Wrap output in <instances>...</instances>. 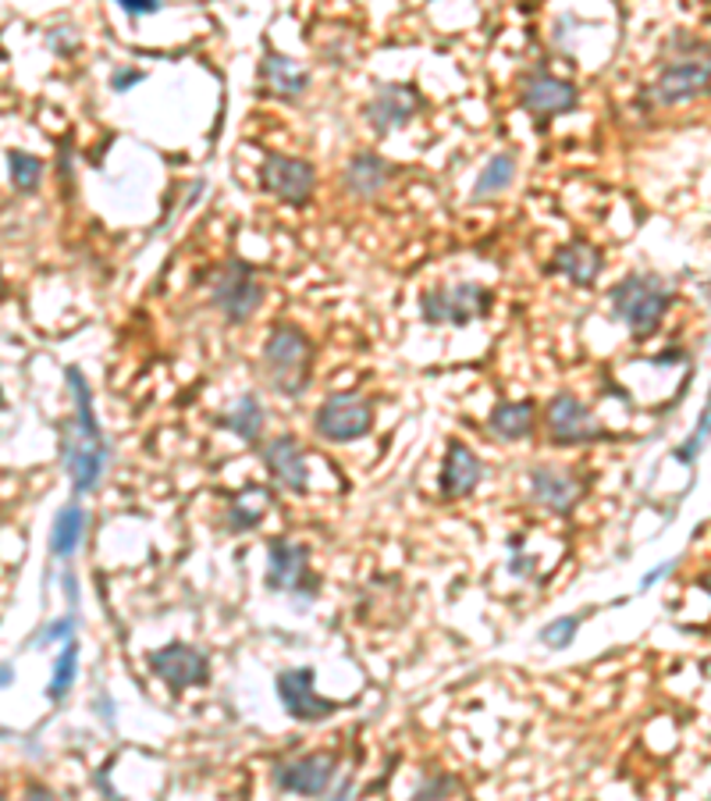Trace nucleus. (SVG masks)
I'll return each mask as SVG.
<instances>
[{"label": "nucleus", "mask_w": 711, "mask_h": 801, "mask_svg": "<svg viewBox=\"0 0 711 801\" xmlns=\"http://www.w3.org/2000/svg\"><path fill=\"white\" fill-rule=\"evenodd\" d=\"M64 381L75 399V417L64 427V467H68V474H72L75 492H90L104 474L107 449H104L100 424H96V413H93L90 381L82 378L79 367H68Z\"/></svg>", "instance_id": "obj_1"}, {"label": "nucleus", "mask_w": 711, "mask_h": 801, "mask_svg": "<svg viewBox=\"0 0 711 801\" xmlns=\"http://www.w3.org/2000/svg\"><path fill=\"white\" fill-rule=\"evenodd\" d=\"M263 378L274 392L303 396L313 378V342L296 325H274L263 339Z\"/></svg>", "instance_id": "obj_2"}, {"label": "nucleus", "mask_w": 711, "mask_h": 801, "mask_svg": "<svg viewBox=\"0 0 711 801\" xmlns=\"http://www.w3.org/2000/svg\"><path fill=\"white\" fill-rule=\"evenodd\" d=\"M668 307H673V288L654 274H626L608 293V317L630 328L637 339L654 335Z\"/></svg>", "instance_id": "obj_3"}, {"label": "nucleus", "mask_w": 711, "mask_h": 801, "mask_svg": "<svg viewBox=\"0 0 711 801\" xmlns=\"http://www.w3.org/2000/svg\"><path fill=\"white\" fill-rule=\"evenodd\" d=\"M708 86H711V44H694L690 50L676 54L662 68L659 79L648 86L644 101L651 107H676L701 96Z\"/></svg>", "instance_id": "obj_4"}, {"label": "nucleus", "mask_w": 711, "mask_h": 801, "mask_svg": "<svg viewBox=\"0 0 711 801\" xmlns=\"http://www.w3.org/2000/svg\"><path fill=\"white\" fill-rule=\"evenodd\" d=\"M211 303L225 314L228 325H242L260 310L263 285L257 282L253 268L242 264V260H225L211 279Z\"/></svg>", "instance_id": "obj_5"}, {"label": "nucleus", "mask_w": 711, "mask_h": 801, "mask_svg": "<svg viewBox=\"0 0 711 801\" xmlns=\"http://www.w3.org/2000/svg\"><path fill=\"white\" fill-rule=\"evenodd\" d=\"M491 307V293L477 282H459V285H438L427 288L420 296V314L427 325H455L463 328L470 321L487 314Z\"/></svg>", "instance_id": "obj_6"}, {"label": "nucleus", "mask_w": 711, "mask_h": 801, "mask_svg": "<svg viewBox=\"0 0 711 801\" xmlns=\"http://www.w3.org/2000/svg\"><path fill=\"white\" fill-rule=\"evenodd\" d=\"M313 427H317V435L328 441H356L374 427V407H370V399L356 396V392L331 396L328 403H320Z\"/></svg>", "instance_id": "obj_7"}, {"label": "nucleus", "mask_w": 711, "mask_h": 801, "mask_svg": "<svg viewBox=\"0 0 711 801\" xmlns=\"http://www.w3.org/2000/svg\"><path fill=\"white\" fill-rule=\"evenodd\" d=\"M260 182L271 197H277L282 203L303 207V203H310L313 189H317V172H313L310 161H299V157H288V154H271L260 168Z\"/></svg>", "instance_id": "obj_8"}, {"label": "nucleus", "mask_w": 711, "mask_h": 801, "mask_svg": "<svg viewBox=\"0 0 711 801\" xmlns=\"http://www.w3.org/2000/svg\"><path fill=\"white\" fill-rule=\"evenodd\" d=\"M334 773H339V763L328 752H313V755H299L288 758V763L274 766V784L288 794H324Z\"/></svg>", "instance_id": "obj_9"}, {"label": "nucleus", "mask_w": 711, "mask_h": 801, "mask_svg": "<svg viewBox=\"0 0 711 801\" xmlns=\"http://www.w3.org/2000/svg\"><path fill=\"white\" fill-rule=\"evenodd\" d=\"M416 110H420V96H416V90L402 86V82H392V86H381L370 96L367 107H364V118L378 136H392L395 129L410 126Z\"/></svg>", "instance_id": "obj_10"}, {"label": "nucleus", "mask_w": 711, "mask_h": 801, "mask_svg": "<svg viewBox=\"0 0 711 801\" xmlns=\"http://www.w3.org/2000/svg\"><path fill=\"white\" fill-rule=\"evenodd\" d=\"M548 435L552 441H559V446H583V441L602 438L605 432L577 396L562 392L548 403Z\"/></svg>", "instance_id": "obj_11"}, {"label": "nucleus", "mask_w": 711, "mask_h": 801, "mask_svg": "<svg viewBox=\"0 0 711 801\" xmlns=\"http://www.w3.org/2000/svg\"><path fill=\"white\" fill-rule=\"evenodd\" d=\"M150 667L153 673L161 676L175 687V692H182V687H192V684H203L206 673H211V662L200 652V648L192 645H182V641H171L157 648V652L150 656Z\"/></svg>", "instance_id": "obj_12"}, {"label": "nucleus", "mask_w": 711, "mask_h": 801, "mask_svg": "<svg viewBox=\"0 0 711 801\" xmlns=\"http://www.w3.org/2000/svg\"><path fill=\"white\" fill-rule=\"evenodd\" d=\"M277 698H282L288 716H296V720H306V723L328 720V716L334 712L331 702H324L313 692V670L277 673Z\"/></svg>", "instance_id": "obj_13"}, {"label": "nucleus", "mask_w": 711, "mask_h": 801, "mask_svg": "<svg viewBox=\"0 0 711 801\" xmlns=\"http://www.w3.org/2000/svg\"><path fill=\"white\" fill-rule=\"evenodd\" d=\"M580 104V93L573 82H566L559 75L537 72L523 82V107L534 110L537 118H555V115H569Z\"/></svg>", "instance_id": "obj_14"}, {"label": "nucleus", "mask_w": 711, "mask_h": 801, "mask_svg": "<svg viewBox=\"0 0 711 801\" xmlns=\"http://www.w3.org/2000/svg\"><path fill=\"white\" fill-rule=\"evenodd\" d=\"M263 463H268L271 478L288 492H306L310 474H306V452L292 435L271 438V446H263Z\"/></svg>", "instance_id": "obj_15"}, {"label": "nucleus", "mask_w": 711, "mask_h": 801, "mask_svg": "<svg viewBox=\"0 0 711 801\" xmlns=\"http://www.w3.org/2000/svg\"><path fill=\"white\" fill-rule=\"evenodd\" d=\"M306 577H310V549L299 545V542H285V538L271 542L268 588H274V591H299Z\"/></svg>", "instance_id": "obj_16"}, {"label": "nucleus", "mask_w": 711, "mask_h": 801, "mask_svg": "<svg viewBox=\"0 0 711 801\" xmlns=\"http://www.w3.org/2000/svg\"><path fill=\"white\" fill-rule=\"evenodd\" d=\"M481 474H484L481 456L470 446H463V441H452L441 467V495L445 499H466L481 485Z\"/></svg>", "instance_id": "obj_17"}, {"label": "nucleus", "mask_w": 711, "mask_h": 801, "mask_svg": "<svg viewBox=\"0 0 711 801\" xmlns=\"http://www.w3.org/2000/svg\"><path fill=\"white\" fill-rule=\"evenodd\" d=\"M602 268H605L602 250L591 246L588 239H573V243L559 246L552 260V271L562 274V279H569L580 288H591L597 282V274H602Z\"/></svg>", "instance_id": "obj_18"}, {"label": "nucleus", "mask_w": 711, "mask_h": 801, "mask_svg": "<svg viewBox=\"0 0 711 801\" xmlns=\"http://www.w3.org/2000/svg\"><path fill=\"white\" fill-rule=\"evenodd\" d=\"M530 495H534L541 506L555 509V514H569V509L580 503L583 485L573 474L552 471V467H537V471H530Z\"/></svg>", "instance_id": "obj_19"}, {"label": "nucleus", "mask_w": 711, "mask_h": 801, "mask_svg": "<svg viewBox=\"0 0 711 801\" xmlns=\"http://www.w3.org/2000/svg\"><path fill=\"white\" fill-rule=\"evenodd\" d=\"M388 178H392V164H388L381 154H356L353 161L345 164V192L348 197H359V200H370L378 197V192L388 186Z\"/></svg>", "instance_id": "obj_20"}, {"label": "nucleus", "mask_w": 711, "mask_h": 801, "mask_svg": "<svg viewBox=\"0 0 711 801\" xmlns=\"http://www.w3.org/2000/svg\"><path fill=\"white\" fill-rule=\"evenodd\" d=\"M260 79H263V86L274 96H282V101H299V96L310 90V72L274 50L260 61Z\"/></svg>", "instance_id": "obj_21"}, {"label": "nucleus", "mask_w": 711, "mask_h": 801, "mask_svg": "<svg viewBox=\"0 0 711 801\" xmlns=\"http://www.w3.org/2000/svg\"><path fill=\"white\" fill-rule=\"evenodd\" d=\"M534 432V403L520 399V403H498L491 410V435L501 441H520Z\"/></svg>", "instance_id": "obj_22"}, {"label": "nucleus", "mask_w": 711, "mask_h": 801, "mask_svg": "<svg viewBox=\"0 0 711 801\" xmlns=\"http://www.w3.org/2000/svg\"><path fill=\"white\" fill-rule=\"evenodd\" d=\"M221 427H228L235 438L257 441L263 432V407L257 396H242L228 413H221Z\"/></svg>", "instance_id": "obj_23"}, {"label": "nucleus", "mask_w": 711, "mask_h": 801, "mask_svg": "<svg viewBox=\"0 0 711 801\" xmlns=\"http://www.w3.org/2000/svg\"><path fill=\"white\" fill-rule=\"evenodd\" d=\"M82 528H86V517H82L79 506H64L58 520H54V534H50V552L54 556H72L82 542Z\"/></svg>", "instance_id": "obj_24"}, {"label": "nucleus", "mask_w": 711, "mask_h": 801, "mask_svg": "<svg viewBox=\"0 0 711 801\" xmlns=\"http://www.w3.org/2000/svg\"><path fill=\"white\" fill-rule=\"evenodd\" d=\"M516 178V157L512 154H495L491 161L484 164V172L477 175V186H473V197L477 200H487V197H498V192H506Z\"/></svg>", "instance_id": "obj_25"}, {"label": "nucleus", "mask_w": 711, "mask_h": 801, "mask_svg": "<svg viewBox=\"0 0 711 801\" xmlns=\"http://www.w3.org/2000/svg\"><path fill=\"white\" fill-rule=\"evenodd\" d=\"M75 673H79V645H75V641H68V645L61 648L58 662H54V676H50L47 698H50V702H61L68 692H72Z\"/></svg>", "instance_id": "obj_26"}, {"label": "nucleus", "mask_w": 711, "mask_h": 801, "mask_svg": "<svg viewBox=\"0 0 711 801\" xmlns=\"http://www.w3.org/2000/svg\"><path fill=\"white\" fill-rule=\"evenodd\" d=\"M8 164H11V182H15V189H22V192H33L39 186V178H44V164H39V157L22 154V150H15V154L8 157Z\"/></svg>", "instance_id": "obj_27"}, {"label": "nucleus", "mask_w": 711, "mask_h": 801, "mask_svg": "<svg viewBox=\"0 0 711 801\" xmlns=\"http://www.w3.org/2000/svg\"><path fill=\"white\" fill-rule=\"evenodd\" d=\"M711 441V392H708V407L701 413V421H697V427L690 432V438L683 441V446L676 449V460L679 463H694L697 456H701V449Z\"/></svg>", "instance_id": "obj_28"}, {"label": "nucleus", "mask_w": 711, "mask_h": 801, "mask_svg": "<svg viewBox=\"0 0 711 801\" xmlns=\"http://www.w3.org/2000/svg\"><path fill=\"white\" fill-rule=\"evenodd\" d=\"M577 631H580V616H559L541 631V641H545L548 648H569L577 638Z\"/></svg>", "instance_id": "obj_29"}, {"label": "nucleus", "mask_w": 711, "mask_h": 801, "mask_svg": "<svg viewBox=\"0 0 711 801\" xmlns=\"http://www.w3.org/2000/svg\"><path fill=\"white\" fill-rule=\"evenodd\" d=\"M263 520V506H249L246 499H235L228 506V523H232V531H249V528H257V523Z\"/></svg>", "instance_id": "obj_30"}, {"label": "nucleus", "mask_w": 711, "mask_h": 801, "mask_svg": "<svg viewBox=\"0 0 711 801\" xmlns=\"http://www.w3.org/2000/svg\"><path fill=\"white\" fill-rule=\"evenodd\" d=\"M47 44L61 54V58H72V50L79 47V33H75V25H58V30H50L47 36Z\"/></svg>", "instance_id": "obj_31"}, {"label": "nucleus", "mask_w": 711, "mask_h": 801, "mask_svg": "<svg viewBox=\"0 0 711 801\" xmlns=\"http://www.w3.org/2000/svg\"><path fill=\"white\" fill-rule=\"evenodd\" d=\"M115 4L129 19H146V15H157V11H164V0H115Z\"/></svg>", "instance_id": "obj_32"}, {"label": "nucleus", "mask_w": 711, "mask_h": 801, "mask_svg": "<svg viewBox=\"0 0 711 801\" xmlns=\"http://www.w3.org/2000/svg\"><path fill=\"white\" fill-rule=\"evenodd\" d=\"M61 638H72V616L54 620V624L36 638V645H54V641H61Z\"/></svg>", "instance_id": "obj_33"}, {"label": "nucleus", "mask_w": 711, "mask_h": 801, "mask_svg": "<svg viewBox=\"0 0 711 801\" xmlns=\"http://www.w3.org/2000/svg\"><path fill=\"white\" fill-rule=\"evenodd\" d=\"M143 79H146L143 68H118V72L110 75V86H115L118 93H125V90L139 86V82H143Z\"/></svg>", "instance_id": "obj_34"}, {"label": "nucleus", "mask_w": 711, "mask_h": 801, "mask_svg": "<svg viewBox=\"0 0 711 801\" xmlns=\"http://www.w3.org/2000/svg\"><path fill=\"white\" fill-rule=\"evenodd\" d=\"M676 570V559H668V563H659V566H654V570L644 577V581H640V591H648V588H654V585H659L662 581V577H668V574H673Z\"/></svg>", "instance_id": "obj_35"}, {"label": "nucleus", "mask_w": 711, "mask_h": 801, "mask_svg": "<svg viewBox=\"0 0 711 801\" xmlns=\"http://www.w3.org/2000/svg\"><path fill=\"white\" fill-rule=\"evenodd\" d=\"M11 681H15V670H11L8 662H0V687H8Z\"/></svg>", "instance_id": "obj_36"}, {"label": "nucleus", "mask_w": 711, "mask_h": 801, "mask_svg": "<svg viewBox=\"0 0 711 801\" xmlns=\"http://www.w3.org/2000/svg\"><path fill=\"white\" fill-rule=\"evenodd\" d=\"M701 588H704L708 596H711V574H704V577H701Z\"/></svg>", "instance_id": "obj_37"}, {"label": "nucleus", "mask_w": 711, "mask_h": 801, "mask_svg": "<svg viewBox=\"0 0 711 801\" xmlns=\"http://www.w3.org/2000/svg\"><path fill=\"white\" fill-rule=\"evenodd\" d=\"M0 293H4V282H0Z\"/></svg>", "instance_id": "obj_38"}]
</instances>
